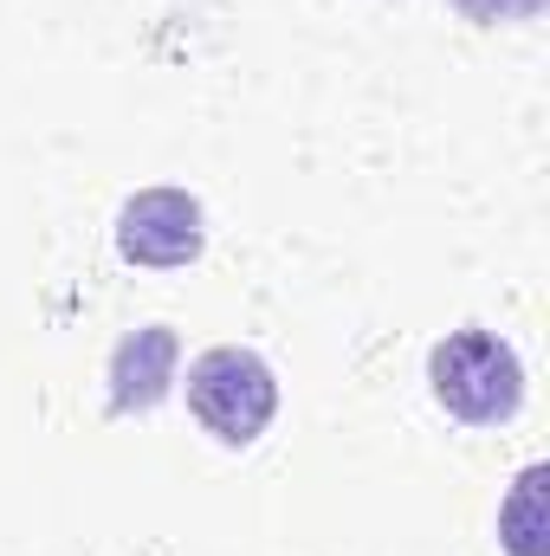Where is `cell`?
<instances>
[{
	"mask_svg": "<svg viewBox=\"0 0 550 556\" xmlns=\"http://www.w3.org/2000/svg\"><path fill=\"white\" fill-rule=\"evenodd\" d=\"M550 525H545V466H525L505 511H499V544L512 556H550Z\"/></svg>",
	"mask_w": 550,
	"mask_h": 556,
	"instance_id": "5",
	"label": "cell"
},
{
	"mask_svg": "<svg viewBox=\"0 0 550 556\" xmlns=\"http://www.w3.org/2000/svg\"><path fill=\"white\" fill-rule=\"evenodd\" d=\"M427 382H434V402L447 415L473 420V427L518 415V402H525V369H518L512 343L492 330H453L447 343H434Z\"/></svg>",
	"mask_w": 550,
	"mask_h": 556,
	"instance_id": "1",
	"label": "cell"
},
{
	"mask_svg": "<svg viewBox=\"0 0 550 556\" xmlns=\"http://www.w3.org/2000/svg\"><path fill=\"white\" fill-rule=\"evenodd\" d=\"M117 253L130 266H188L201 253V201L182 188H142L117 214Z\"/></svg>",
	"mask_w": 550,
	"mask_h": 556,
	"instance_id": "3",
	"label": "cell"
},
{
	"mask_svg": "<svg viewBox=\"0 0 550 556\" xmlns=\"http://www.w3.org/2000/svg\"><path fill=\"white\" fill-rule=\"evenodd\" d=\"M545 0H460V13H473L479 26H492V20H532Z\"/></svg>",
	"mask_w": 550,
	"mask_h": 556,
	"instance_id": "6",
	"label": "cell"
},
{
	"mask_svg": "<svg viewBox=\"0 0 550 556\" xmlns=\"http://www.w3.org/2000/svg\"><path fill=\"white\" fill-rule=\"evenodd\" d=\"M175 356H182V343H175L168 324H142L137 337H124L117 363H111V408L117 415L155 408L168 395V382H175Z\"/></svg>",
	"mask_w": 550,
	"mask_h": 556,
	"instance_id": "4",
	"label": "cell"
},
{
	"mask_svg": "<svg viewBox=\"0 0 550 556\" xmlns=\"http://www.w3.org/2000/svg\"><path fill=\"white\" fill-rule=\"evenodd\" d=\"M188 408L221 446H253L278 408V376L240 343H221L195 356L188 369Z\"/></svg>",
	"mask_w": 550,
	"mask_h": 556,
	"instance_id": "2",
	"label": "cell"
}]
</instances>
